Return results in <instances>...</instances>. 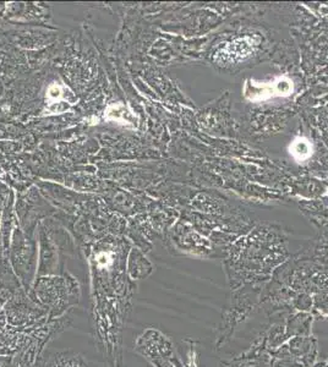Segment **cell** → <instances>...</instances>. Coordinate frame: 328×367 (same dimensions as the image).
Segmentation results:
<instances>
[{
	"label": "cell",
	"instance_id": "obj_2",
	"mask_svg": "<svg viewBox=\"0 0 328 367\" xmlns=\"http://www.w3.org/2000/svg\"><path fill=\"white\" fill-rule=\"evenodd\" d=\"M272 367H311L318 357V340L313 337H293L287 344L269 352Z\"/></svg>",
	"mask_w": 328,
	"mask_h": 367
},
{
	"label": "cell",
	"instance_id": "obj_5",
	"mask_svg": "<svg viewBox=\"0 0 328 367\" xmlns=\"http://www.w3.org/2000/svg\"><path fill=\"white\" fill-rule=\"evenodd\" d=\"M313 315L308 312H294L289 315L284 323V331L287 340L292 337H308L311 332Z\"/></svg>",
	"mask_w": 328,
	"mask_h": 367
},
{
	"label": "cell",
	"instance_id": "obj_6",
	"mask_svg": "<svg viewBox=\"0 0 328 367\" xmlns=\"http://www.w3.org/2000/svg\"><path fill=\"white\" fill-rule=\"evenodd\" d=\"M290 154H292L295 161H306L308 158L311 157V145H310V142L300 137L297 141H294L293 145L290 147Z\"/></svg>",
	"mask_w": 328,
	"mask_h": 367
},
{
	"label": "cell",
	"instance_id": "obj_3",
	"mask_svg": "<svg viewBox=\"0 0 328 367\" xmlns=\"http://www.w3.org/2000/svg\"><path fill=\"white\" fill-rule=\"evenodd\" d=\"M222 367H272V357L267 349V337L262 333L249 352L236 357L230 362H224Z\"/></svg>",
	"mask_w": 328,
	"mask_h": 367
},
{
	"label": "cell",
	"instance_id": "obj_4",
	"mask_svg": "<svg viewBox=\"0 0 328 367\" xmlns=\"http://www.w3.org/2000/svg\"><path fill=\"white\" fill-rule=\"evenodd\" d=\"M293 89L290 80L277 78L269 82L252 83L251 101L252 102H269L276 98L287 97Z\"/></svg>",
	"mask_w": 328,
	"mask_h": 367
},
{
	"label": "cell",
	"instance_id": "obj_1",
	"mask_svg": "<svg viewBox=\"0 0 328 367\" xmlns=\"http://www.w3.org/2000/svg\"><path fill=\"white\" fill-rule=\"evenodd\" d=\"M261 295L262 287H259L257 284H246L244 288L234 290L229 305L222 316L215 339V349L224 345L240 323L244 322L255 308H259Z\"/></svg>",
	"mask_w": 328,
	"mask_h": 367
}]
</instances>
